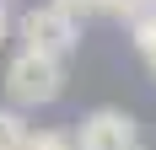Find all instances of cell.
Segmentation results:
<instances>
[{"mask_svg": "<svg viewBox=\"0 0 156 150\" xmlns=\"http://www.w3.org/2000/svg\"><path fill=\"white\" fill-rule=\"evenodd\" d=\"M81 27L76 16H65L59 5H32L27 16H22V54H38V59H54L59 64L70 48H76Z\"/></svg>", "mask_w": 156, "mask_h": 150, "instance_id": "1", "label": "cell"}, {"mask_svg": "<svg viewBox=\"0 0 156 150\" xmlns=\"http://www.w3.org/2000/svg\"><path fill=\"white\" fill-rule=\"evenodd\" d=\"M5 91H11V102H22V107H43V102H54L65 91V64L38 59V54H16V59L5 64Z\"/></svg>", "mask_w": 156, "mask_h": 150, "instance_id": "2", "label": "cell"}, {"mask_svg": "<svg viewBox=\"0 0 156 150\" xmlns=\"http://www.w3.org/2000/svg\"><path fill=\"white\" fill-rule=\"evenodd\" d=\"M76 150H140V123L124 107H97L92 118H81Z\"/></svg>", "mask_w": 156, "mask_h": 150, "instance_id": "3", "label": "cell"}, {"mask_svg": "<svg viewBox=\"0 0 156 150\" xmlns=\"http://www.w3.org/2000/svg\"><path fill=\"white\" fill-rule=\"evenodd\" d=\"M27 134H32V123L11 107H0V150H27Z\"/></svg>", "mask_w": 156, "mask_h": 150, "instance_id": "4", "label": "cell"}, {"mask_svg": "<svg viewBox=\"0 0 156 150\" xmlns=\"http://www.w3.org/2000/svg\"><path fill=\"white\" fill-rule=\"evenodd\" d=\"M135 48H140V59L151 64V75H156V11H145L140 22H135Z\"/></svg>", "mask_w": 156, "mask_h": 150, "instance_id": "5", "label": "cell"}, {"mask_svg": "<svg viewBox=\"0 0 156 150\" xmlns=\"http://www.w3.org/2000/svg\"><path fill=\"white\" fill-rule=\"evenodd\" d=\"M27 150H76V134H65V129H38V134H27Z\"/></svg>", "mask_w": 156, "mask_h": 150, "instance_id": "6", "label": "cell"}, {"mask_svg": "<svg viewBox=\"0 0 156 150\" xmlns=\"http://www.w3.org/2000/svg\"><path fill=\"white\" fill-rule=\"evenodd\" d=\"M102 11H113V16H124L129 27L140 22L145 11H156V0H102Z\"/></svg>", "mask_w": 156, "mask_h": 150, "instance_id": "7", "label": "cell"}, {"mask_svg": "<svg viewBox=\"0 0 156 150\" xmlns=\"http://www.w3.org/2000/svg\"><path fill=\"white\" fill-rule=\"evenodd\" d=\"M48 5H59L65 16H92V11H102V0H48Z\"/></svg>", "mask_w": 156, "mask_h": 150, "instance_id": "8", "label": "cell"}, {"mask_svg": "<svg viewBox=\"0 0 156 150\" xmlns=\"http://www.w3.org/2000/svg\"><path fill=\"white\" fill-rule=\"evenodd\" d=\"M5 32H11V11L0 5V43H5Z\"/></svg>", "mask_w": 156, "mask_h": 150, "instance_id": "9", "label": "cell"}]
</instances>
